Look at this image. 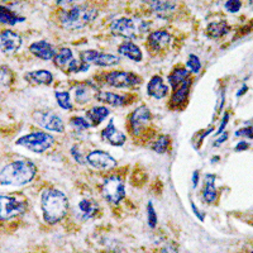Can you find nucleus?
<instances>
[{
  "mask_svg": "<svg viewBox=\"0 0 253 253\" xmlns=\"http://www.w3.org/2000/svg\"><path fill=\"white\" fill-rule=\"evenodd\" d=\"M41 207L44 221L48 224H56L66 216L69 199L60 190L47 189L41 196Z\"/></svg>",
  "mask_w": 253,
  "mask_h": 253,
  "instance_id": "f257e3e1",
  "label": "nucleus"
},
{
  "mask_svg": "<svg viewBox=\"0 0 253 253\" xmlns=\"http://www.w3.org/2000/svg\"><path fill=\"white\" fill-rule=\"evenodd\" d=\"M36 173L37 167L29 160L12 162L0 171V184L22 186L29 184L35 178Z\"/></svg>",
  "mask_w": 253,
  "mask_h": 253,
  "instance_id": "f03ea898",
  "label": "nucleus"
},
{
  "mask_svg": "<svg viewBox=\"0 0 253 253\" xmlns=\"http://www.w3.org/2000/svg\"><path fill=\"white\" fill-rule=\"evenodd\" d=\"M96 17H98V9L89 4H80L72 6L69 10H63L60 15V23L63 28L74 31L86 27Z\"/></svg>",
  "mask_w": 253,
  "mask_h": 253,
  "instance_id": "7ed1b4c3",
  "label": "nucleus"
},
{
  "mask_svg": "<svg viewBox=\"0 0 253 253\" xmlns=\"http://www.w3.org/2000/svg\"><path fill=\"white\" fill-rule=\"evenodd\" d=\"M53 143H55V138L46 132L29 133V134L20 137L15 142V144H18V146L24 147V148H27V150L35 153L44 152L48 148H51L53 146Z\"/></svg>",
  "mask_w": 253,
  "mask_h": 253,
  "instance_id": "20e7f679",
  "label": "nucleus"
},
{
  "mask_svg": "<svg viewBox=\"0 0 253 253\" xmlns=\"http://www.w3.org/2000/svg\"><path fill=\"white\" fill-rule=\"evenodd\" d=\"M53 63L63 72H85L89 70V63L76 61L70 48H61L56 52Z\"/></svg>",
  "mask_w": 253,
  "mask_h": 253,
  "instance_id": "39448f33",
  "label": "nucleus"
},
{
  "mask_svg": "<svg viewBox=\"0 0 253 253\" xmlns=\"http://www.w3.org/2000/svg\"><path fill=\"white\" fill-rule=\"evenodd\" d=\"M27 209L26 200L15 196L0 195V221H5L23 214Z\"/></svg>",
  "mask_w": 253,
  "mask_h": 253,
  "instance_id": "423d86ee",
  "label": "nucleus"
},
{
  "mask_svg": "<svg viewBox=\"0 0 253 253\" xmlns=\"http://www.w3.org/2000/svg\"><path fill=\"white\" fill-rule=\"evenodd\" d=\"M144 27H146V23H141V26L138 27L134 20L130 19V18H119L110 24V31L117 37L134 40L138 36V31L143 32Z\"/></svg>",
  "mask_w": 253,
  "mask_h": 253,
  "instance_id": "0eeeda50",
  "label": "nucleus"
},
{
  "mask_svg": "<svg viewBox=\"0 0 253 253\" xmlns=\"http://www.w3.org/2000/svg\"><path fill=\"white\" fill-rule=\"evenodd\" d=\"M101 194L104 199L108 200L110 204H118L126 196V186L124 182L117 176H110L105 181L103 182L101 186Z\"/></svg>",
  "mask_w": 253,
  "mask_h": 253,
  "instance_id": "6e6552de",
  "label": "nucleus"
},
{
  "mask_svg": "<svg viewBox=\"0 0 253 253\" xmlns=\"http://www.w3.org/2000/svg\"><path fill=\"white\" fill-rule=\"evenodd\" d=\"M105 83L112 87L118 89H129L141 85L142 79L133 72L128 71H112L105 75Z\"/></svg>",
  "mask_w": 253,
  "mask_h": 253,
  "instance_id": "1a4fd4ad",
  "label": "nucleus"
},
{
  "mask_svg": "<svg viewBox=\"0 0 253 253\" xmlns=\"http://www.w3.org/2000/svg\"><path fill=\"white\" fill-rule=\"evenodd\" d=\"M33 119L37 122L38 126L47 130H52V132L62 133L65 130V124H63L62 119L55 114L53 112L49 110H38V112L33 113Z\"/></svg>",
  "mask_w": 253,
  "mask_h": 253,
  "instance_id": "9d476101",
  "label": "nucleus"
},
{
  "mask_svg": "<svg viewBox=\"0 0 253 253\" xmlns=\"http://www.w3.org/2000/svg\"><path fill=\"white\" fill-rule=\"evenodd\" d=\"M80 57L83 62H86L89 65H96V66L108 67L118 65L119 57L110 53H104V52L95 51V49H86L80 53Z\"/></svg>",
  "mask_w": 253,
  "mask_h": 253,
  "instance_id": "9b49d317",
  "label": "nucleus"
},
{
  "mask_svg": "<svg viewBox=\"0 0 253 253\" xmlns=\"http://www.w3.org/2000/svg\"><path fill=\"white\" fill-rule=\"evenodd\" d=\"M87 164L96 170H112L117 167V160L105 151H91L86 156Z\"/></svg>",
  "mask_w": 253,
  "mask_h": 253,
  "instance_id": "f8f14e48",
  "label": "nucleus"
},
{
  "mask_svg": "<svg viewBox=\"0 0 253 253\" xmlns=\"http://www.w3.org/2000/svg\"><path fill=\"white\" fill-rule=\"evenodd\" d=\"M151 121V112L150 109L146 107V105H141L138 107L134 112L130 114L129 118V124L132 133L135 135H138L142 130L144 129V126H147V123Z\"/></svg>",
  "mask_w": 253,
  "mask_h": 253,
  "instance_id": "ddd939ff",
  "label": "nucleus"
},
{
  "mask_svg": "<svg viewBox=\"0 0 253 253\" xmlns=\"http://www.w3.org/2000/svg\"><path fill=\"white\" fill-rule=\"evenodd\" d=\"M22 46V37L17 32L5 29L0 32V51L4 53L17 52Z\"/></svg>",
  "mask_w": 253,
  "mask_h": 253,
  "instance_id": "4468645a",
  "label": "nucleus"
},
{
  "mask_svg": "<svg viewBox=\"0 0 253 253\" xmlns=\"http://www.w3.org/2000/svg\"><path fill=\"white\" fill-rule=\"evenodd\" d=\"M101 138H103L104 141L109 142L112 146L121 147L126 143V135L124 134L123 132H121V130L114 126V121L112 119V121L108 123V126L104 128L103 132H101Z\"/></svg>",
  "mask_w": 253,
  "mask_h": 253,
  "instance_id": "2eb2a0df",
  "label": "nucleus"
},
{
  "mask_svg": "<svg viewBox=\"0 0 253 253\" xmlns=\"http://www.w3.org/2000/svg\"><path fill=\"white\" fill-rule=\"evenodd\" d=\"M29 52L36 57L41 58V60L49 61L53 60L56 56V49L55 47L48 43L47 41H38L29 46Z\"/></svg>",
  "mask_w": 253,
  "mask_h": 253,
  "instance_id": "dca6fc26",
  "label": "nucleus"
},
{
  "mask_svg": "<svg viewBox=\"0 0 253 253\" xmlns=\"http://www.w3.org/2000/svg\"><path fill=\"white\" fill-rule=\"evenodd\" d=\"M150 4L152 12L158 18H167L172 14L176 9V4L173 0H146Z\"/></svg>",
  "mask_w": 253,
  "mask_h": 253,
  "instance_id": "f3484780",
  "label": "nucleus"
},
{
  "mask_svg": "<svg viewBox=\"0 0 253 253\" xmlns=\"http://www.w3.org/2000/svg\"><path fill=\"white\" fill-rule=\"evenodd\" d=\"M171 42L170 33H167L166 31H155L148 36V47L152 51L160 52L162 49L166 48Z\"/></svg>",
  "mask_w": 253,
  "mask_h": 253,
  "instance_id": "a211bd4d",
  "label": "nucleus"
},
{
  "mask_svg": "<svg viewBox=\"0 0 253 253\" xmlns=\"http://www.w3.org/2000/svg\"><path fill=\"white\" fill-rule=\"evenodd\" d=\"M169 86L165 85L161 76H153L147 85V94L155 99H164L169 94Z\"/></svg>",
  "mask_w": 253,
  "mask_h": 253,
  "instance_id": "6ab92c4d",
  "label": "nucleus"
},
{
  "mask_svg": "<svg viewBox=\"0 0 253 253\" xmlns=\"http://www.w3.org/2000/svg\"><path fill=\"white\" fill-rule=\"evenodd\" d=\"M24 79L29 84H35V85H51L53 81V75L48 70H37V71L27 72Z\"/></svg>",
  "mask_w": 253,
  "mask_h": 253,
  "instance_id": "aec40b11",
  "label": "nucleus"
},
{
  "mask_svg": "<svg viewBox=\"0 0 253 253\" xmlns=\"http://www.w3.org/2000/svg\"><path fill=\"white\" fill-rule=\"evenodd\" d=\"M119 55L124 56L126 58H130V60L135 61V62H139L142 61V51L138 46L135 43H133L132 41H124L123 43L118 47Z\"/></svg>",
  "mask_w": 253,
  "mask_h": 253,
  "instance_id": "412c9836",
  "label": "nucleus"
},
{
  "mask_svg": "<svg viewBox=\"0 0 253 253\" xmlns=\"http://www.w3.org/2000/svg\"><path fill=\"white\" fill-rule=\"evenodd\" d=\"M95 99H98L99 101L108 104V105H112V107H123V105H126L128 103L126 96H122V95L114 94V92L110 91L96 92Z\"/></svg>",
  "mask_w": 253,
  "mask_h": 253,
  "instance_id": "4be33fe9",
  "label": "nucleus"
},
{
  "mask_svg": "<svg viewBox=\"0 0 253 253\" xmlns=\"http://www.w3.org/2000/svg\"><path fill=\"white\" fill-rule=\"evenodd\" d=\"M190 86H191V80L187 79L180 86L176 87L172 94V98H171V105L172 107H180V105H182L186 101L187 96H189Z\"/></svg>",
  "mask_w": 253,
  "mask_h": 253,
  "instance_id": "5701e85b",
  "label": "nucleus"
},
{
  "mask_svg": "<svg viewBox=\"0 0 253 253\" xmlns=\"http://www.w3.org/2000/svg\"><path fill=\"white\" fill-rule=\"evenodd\" d=\"M230 31L229 24L225 20H218V22H211L207 27V35L210 38H220L223 36L228 35Z\"/></svg>",
  "mask_w": 253,
  "mask_h": 253,
  "instance_id": "b1692460",
  "label": "nucleus"
},
{
  "mask_svg": "<svg viewBox=\"0 0 253 253\" xmlns=\"http://www.w3.org/2000/svg\"><path fill=\"white\" fill-rule=\"evenodd\" d=\"M24 20H26V18L15 14L12 9L6 8V6L0 5V24H6V26H15V24L24 22Z\"/></svg>",
  "mask_w": 253,
  "mask_h": 253,
  "instance_id": "393cba45",
  "label": "nucleus"
},
{
  "mask_svg": "<svg viewBox=\"0 0 253 253\" xmlns=\"http://www.w3.org/2000/svg\"><path fill=\"white\" fill-rule=\"evenodd\" d=\"M78 209L81 219L87 220V219L96 215V213H98L99 210V205L95 202H92V200H86V199H85V200H81V202L79 203Z\"/></svg>",
  "mask_w": 253,
  "mask_h": 253,
  "instance_id": "a878e982",
  "label": "nucleus"
},
{
  "mask_svg": "<svg viewBox=\"0 0 253 253\" xmlns=\"http://www.w3.org/2000/svg\"><path fill=\"white\" fill-rule=\"evenodd\" d=\"M215 175L205 176V186L203 190V199L207 203H214L216 200V189H215Z\"/></svg>",
  "mask_w": 253,
  "mask_h": 253,
  "instance_id": "bb28decb",
  "label": "nucleus"
},
{
  "mask_svg": "<svg viewBox=\"0 0 253 253\" xmlns=\"http://www.w3.org/2000/svg\"><path fill=\"white\" fill-rule=\"evenodd\" d=\"M110 114L109 109L105 107H94L86 112V117L91 126H99Z\"/></svg>",
  "mask_w": 253,
  "mask_h": 253,
  "instance_id": "cd10ccee",
  "label": "nucleus"
},
{
  "mask_svg": "<svg viewBox=\"0 0 253 253\" xmlns=\"http://www.w3.org/2000/svg\"><path fill=\"white\" fill-rule=\"evenodd\" d=\"M96 96V92L94 94V90L90 87V85L87 84H83V85H79L75 89V100L79 104H86L91 100L92 98Z\"/></svg>",
  "mask_w": 253,
  "mask_h": 253,
  "instance_id": "c85d7f7f",
  "label": "nucleus"
},
{
  "mask_svg": "<svg viewBox=\"0 0 253 253\" xmlns=\"http://www.w3.org/2000/svg\"><path fill=\"white\" fill-rule=\"evenodd\" d=\"M187 79H189V71H187V70L176 69L173 70L172 74L169 76V83H170V85L173 87V90H175L176 87L180 86V85H181L185 80H187Z\"/></svg>",
  "mask_w": 253,
  "mask_h": 253,
  "instance_id": "c756f323",
  "label": "nucleus"
},
{
  "mask_svg": "<svg viewBox=\"0 0 253 253\" xmlns=\"http://www.w3.org/2000/svg\"><path fill=\"white\" fill-rule=\"evenodd\" d=\"M55 96L57 99V103L62 109L65 110H71L72 109V103L71 98H70L69 91H55Z\"/></svg>",
  "mask_w": 253,
  "mask_h": 253,
  "instance_id": "7c9ffc66",
  "label": "nucleus"
},
{
  "mask_svg": "<svg viewBox=\"0 0 253 253\" xmlns=\"http://www.w3.org/2000/svg\"><path fill=\"white\" fill-rule=\"evenodd\" d=\"M169 144H170V138L167 135H161L157 141L153 143L152 150L157 153H165L169 148Z\"/></svg>",
  "mask_w": 253,
  "mask_h": 253,
  "instance_id": "2f4dec72",
  "label": "nucleus"
},
{
  "mask_svg": "<svg viewBox=\"0 0 253 253\" xmlns=\"http://www.w3.org/2000/svg\"><path fill=\"white\" fill-rule=\"evenodd\" d=\"M186 66L190 71L193 72V74H199L200 70H202V62H200V58L195 55H190L186 61Z\"/></svg>",
  "mask_w": 253,
  "mask_h": 253,
  "instance_id": "473e14b6",
  "label": "nucleus"
},
{
  "mask_svg": "<svg viewBox=\"0 0 253 253\" xmlns=\"http://www.w3.org/2000/svg\"><path fill=\"white\" fill-rule=\"evenodd\" d=\"M13 83L12 71L6 67H0V87L8 86Z\"/></svg>",
  "mask_w": 253,
  "mask_h": 253,
  "instance_id": "72a5a7b5",
  "label": "nucleus"
},
{
  "mask_svg": "<svg viewBox=\"0 0 253 253\" xmlns=\"http://www.w3.org/2000/svg\"><path fill=\"white\" fill-rule=\"evenodd\" d=\"M71 126H74L76 130H86L89 129L91 124L89 123V121L83 118V117H75V118L71 119Z\"/></svg>",
  "mask_w": 253,
  "mask_h": 253,
  "instance_id": "f704fd0d",
  "label": "nucleus"
},
{
  "mask_svg": "<svg viewBox=\"0 0 253 253\" xmlns=\"http://www.w3.org/2000/svg\"><path fill=\"white\" fill-rule=\"evenodd\" d=\"M147 219H148V224L151 228H155L157 224V214L155 211V208H153L152 203H148L147 204Z\"/></svg>",
  "mask_w": 253,
  "mask_h": 253,
  "instance_id": "c9c22d12",
  "label": "nucleus"
},
{
  "mask_svg": "<svg viewBox=\"0 0 253 253\" xmlns=\"http://www.w3.org/2000/svg\"><path fill=\"white\" fill-rule=\"evenodd\" d=\"M242 6L241 0H227L224 4V8L227 12L229 13H237L239 12V9Z\"/></svg>",
  "mask_w": 253,
  "mask_h": 253,
  "instance_id": "e433bc0d",
  "label": "nucleus"
},
{
  "mask_svg": "<svg viewBox=\"0 0 253 253\" xmlns=\"http://www.w3.org/2000/svg\"><path fill=\"white\" fill-rule=\"evenodd\" d=\"M236 135L237 137H246V138L253 139V126H246V128L237 130Z\"/></svg>",
  "mask_w": 253,
  "mask_h": 253,
  "instance_id": "4c0bfd02",
  "label": "nucleus"
},
{
  "mask_svg": "<svg viewBox=\"0 0 253 253\" xmlns=\"http://www.w3.org/2000/svg\"><path fill=\"white\" fill-rule=\"evenodd\" d=\"M71 153L72 156H74V158H75V161L79 162L80 165L84 164V158H83V155L80 153V151H79L78 147H72V150H71Z\"/></svg>",
  "mask_w": 253,
  "mask_h": 253,
  "instance_id": "58836bf2",
  "label": "nucleus"
},
{
  "mask_svg": "<svg viewBox=\"0 0 253 253\" xmlns=\"http://www.w3.org/2000/svg\"><path fill=\"white\" fill-rule=\"evenodd\" d=\"M228 121H229V113H225L224 117H223V121H221L220 126H219L218 132H216L218 133V135L221 134V133H223V130L225 129V126H227V124H228Z\"/></svg>",
  "mask_w": 253,
  "mask_h": 253,
  "instance_id": "ea45409f",
  "label": "nucleus"
},
{
  "mask_svg": "<svg viewBox=\"0 0 253 253\" xmlns=\"http://www.w3.org/2000/svg\"><path fill=\"white\" fill-rule=\"evenodd\" d=\"M248 147H250V144H248L247 142H239V143L236 146V151L237 152H242V151L247 150Z\"/></svg>",
  "mask_w": 253,
  "mask_h": 253,
  "instance_id": "a19ab883",
  "label": "nucleus"
},
{
  "mask_svg": "<svg viewBox=\"0 0 253 253\" xmlns=\"http://www.w3.org/2000/svg\"><path fill=\"white\" fill-rule=\"evenodd\" d=\"M191 208H193V210H194V213H195V215L199 216V219H200V220H202V221L204 220V215H202V213H200V210L196 209L195 204H194L193 202H191Z\"/></svg>",
  "mask_w": 253,
  "mask_h": 253,
  "instance_id": "79ce46f5",
  "label": "nucleus"
},
{
  "mask_svg": "<svg viewBox=\"0 0 253 253\" xmlns=\"http://www.w3.org/2000/svg\"><path fill=\"white\" fill-rule=\"evenodd\" d=\"M227 139H228V133H224V134L221 135L220 138L216 139L215 143H214V146H215V147H216V146H220V144L223 143V142H224V141H227Z\"/></svg>",
  "mask_w": 253,
  "mask_h": 253,
  "instance_id": "37998d69",
  "label": "nucleus"
},
{
  "mask_svg": "<svg viewBox=\"0 0 253 253\" xmlns=\"http://www.w3.org/2000/svg\"><path fill=\"white\" fill-rule=\"evenodd\" d=\"M199 184V171H194L193 173V187L195 189Z\"/></svg>",
  "mask_w": 253,
  "mask_h": 253,
  "instance_id": "c03bdc74",
  "label": "nucleus"
},
{
  "mask_svg": "<svg viewBox=\"0 0 253 253\" xmlns=\"http://www.w3.org/2000/svg\"><path fill=\"white\" fill-rule=\"evenodd\" d=\"M76 1V0H57L58 5H67V4H71Z\"/></svg>",
  "mask_w": 253,
  "mask_h": 253,
  "instance_id": "a18cd8bd",
  "label": "nucleus"
},
{
  "mask_svg": "<svg viewBox=\"0 0 253 253\" xmlns=\"http://www.w3.org/2000/svg\"><path fill=\"white\" fill-rule=\"evenodd\" d=\"M247 90H248L247 85H243V87H242V89L239 90V92H237V96H241V95H243L246 91H247Z\"/></svg>",
  "mask_w": 253,
  "mask_h": 253,
  "instance_id": "49530a36",
  "label": "nucleus"
},
{
  "mask_svg": "<svg viewBox=\"0 0 253 253\" xmlns=\"http://www.w3.org/2000/svg\"><path fill=\"white\" fill-rule=\"evenodd\" d=\"M250 5H251V8L253 9V0H250Z\"/></svg>",
  "mask_w": 253,
  "mask_h": 253,
  "instance_id": "de8ad7c7",
  "label": "nucleus"
},
{
  "mask_svg": "<svg viewBox=\"0 0 253 253\" xmlns=\"http://www.w3.org/2000/svg\"><path fill=\"white\" fill-rule=\"evenodd\" d=\"M3 1H9V0H3Z\"/></svg>",
  "mask_w": 253,
  "mask_h": 253,
  "instance_id": "09e8293b",
  "label": "nucleus"
}]
</instances>
